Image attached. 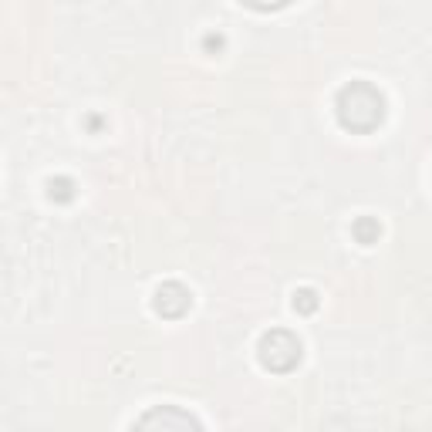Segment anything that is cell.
Wrapping results in <instances>:
<instances>
[{
  "mask_svg": "<svg viewBox=\"0 0 432 432\" xmlns=\"http://www.w3.org/2000/svg\"><path fill=\"white\" fill-rule=\"evenodd\" d=\"M135 426H139V429H155V426H163V429H200V422L192 419L190 412H182V408H176V406L155 408L149 416H142Z\"/></svg>",
  "mask_w": 432,
  "mask_h": 432,
  "instance_id": "cell-1",
  "label": "cell"
}]
</instances>
